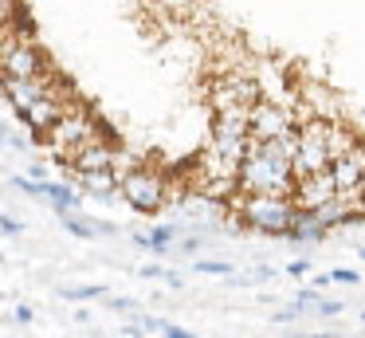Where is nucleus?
Instances as JSON below:
<instances>
[{
	"label": "nucleus",
	"mask_w": 365,
	"mask_h": 338,
	"mask_svg": "<svg viewBox=\"0 0 365 338\" xmlns=\"http://www.w3.org/2000/svg\"><path fill=\"white\" fill-rule=\"evenodd\" d=\"M98 134H106L103 126L95 122V114H91V106L87 102H79L75 99L71 106L59 114V122L51 126L48 134H43V149L51 154V161H59V165H71L75 161V154H79L87 141H95Z\"/></svg>",
	"instance_id": "nucleus-1"
},
{
	"label": "nucleus",
	"mask_w": 365,
	"mask_h": 338,
	"mask_svg": "<svg viewBox=\"0 0 365 338\" xmlns=\"http://www.w3.org/2000/svg\"><path fill=\"white\" fill-rule=\"evenodd\" d=\"M294 189V173L291 165L275 161V157L259 154L255 141L247 138V154L236 169V193H252V197H291Z\"/></svg>",
	"instance_id": "nucleus-2"
},
{
	"label": "nucleus",
	"mask_w": 365,
	"mask_h": 338,
	"mask_svg": "<svg viewBox=\"0 0 365 338\" xmlns=\"http://www.w3.org/2000/svg\"><path fill=\"white\" fill-rule=\"evenodd\" d=\"M228 209L240 217V224L263 236H287V228L294 224L299 209L291 204V197H252V193H236L228 201Z\"/></svg>",
	"instance_id": "nucleus-3"
},
{
	"label": "nucleus",
	"mask_w": 365,
	"mask_h": 338,
	"mask_svg": "<svg viewBox=\"0 0 365 338\" xmlns=\"http://www.w3.org/2000/svg\"><path fill=\"white\" fill-rule=\"evenodd\" d=\"M330 122L326 118H302L299 122V146H294V161H291L294 181L330 169Z\"/></svg>",
	"instance_id": "nucleus-4"
},
{
	"label": "nucleus",
	"mask_w": 365,
	"mask_h": 338,
	"mask_svg": "<svg viewBox=\"0 0 365 338\" xmlns=\"http://www.w3.org/2000/svg\"><path fill=\"white\" fill-rule=\"evenodd\" d=\"M118 197L130 204L134 212H161L169 204V177L158 169H150V165H138V169H130L126 177L118 181Z\"/></svg>",
	"instance_id": "nucleus-5"
},
{
	"label": "nucleus",
	"mask_w": 365,
	"mask_h": 338,
	"mask_svg": "<svg viewBox=\"0 0 365 338\" xmlns=\"http://www.w3.org/2000/svg\"><path fill=\"white\" fill-rule=\"evenodd\" d=\"M43 71H48V63H43L40 47L32 44L28 28H20L12 36V44L0 51V79H36Z\"/></svg>",
	"instance_id": "nucleus-6"
},
{
	"label": "nucleus",
	"mask_w": 365,
	"mask_h": 338,
	"mask_svg": "<svg viewBox=\"0 0 365 338\" xmlns=\"http://www.w3.org/2000/svg\"><path fill=\"white\" fill-rule=\"evenodd\" d=\"M287 130H299V118H294V110L287 102L259 99L247 110V134H252V141H271Z\"/></svg>",
	"instance_id": "nucleus-7"
},
{
	"label": "nucleus",
	"mask_w": 365,
	"mask_h": 338,
	"mask_svg": "<svg viewBox=\"0 0 365 338\" xmlns=\"http://www.w3.org/2000/svg\"><path fill=\"white\" fill-rule=\"evenodd\" d=\"M334 197H338V189H334L330 169L310 173V177H299V181H294V189H291V204L299 212H314V209H322L326 201H334Z\"/></svg>",
	"instance_id": "nucleus-8"
},
{
	"label": "nucleus",
	"mask_w": 365,
	"mask_h": 338,
	"mask_svg": "<svg viewBox=\"0 0 365 338\" xmlns=\"http://www.w3.org/2000/svg\"><path fill=\"white\" fill-rule=\"evenodd\" d=\"M51 75H56V71L48 67L43 75H36V79H0V91H4V99L12 102V110H16V114H24V110H32L36 102L48 94Z\"/></svg>",
	"instance_id": "nucleus-9"
},
{
	"label": "nucleus",
	"mask_w": 365,
	"mask_h": 338,
	"mask_svg": "<svg viewBox=\"0 0 365 338\" xmlns=\"http://www.w3.org/2000/svg\"><path fill=\"white\" fill-rule=\"evenodd\" d=\"M330 177H334V189H338L341 197H357V185H361V177H365V141H357L349 154L334 157Z\"/></svg>",
	"instance_id": "nucleus-10"
},
{
	"label": "nucleus",
	"mask_w": 365,
	"mask_h": 338,
	"mask_svg": "<svg viewBox=\"0 0 365 338\" xmlns=\"http://www.w3.org/2000/svg\"><path fill=\"white\" fill-rule=\"evenodd\" d=\"M114 138L110 134H98L95 141H87V146L75 154V161H71V173H98V169H110V161H114Z\"/></svg>",
	"instance_id": "nucleus-11"
},
{
	"label": "nucleus",
	"mask_w": 365,
	"mask_h": 338,
	"mask_svg": "<svg viewBox=\"0 0 365 338\" xmlns=\"http://www.w3.org/2000/svg\"><path fill=\"white\" fill-rule=\"evenodd\" d=\"M67 106H71V102H59V99H51V94H43V99L36 102L32 110H24V114H20V118H24V126H28V130L36 134V141H40L43 134H48L51 126L59 122V114H63Z\"/></svg>",
	"instance_id": "nucleus-12"
},
{
	"label": "nucleus",
	"mask_w": 365,
	"mask_h": 338,
	"mask_svg": "<svg viewBox=\"0 0 365 338\" xmlns=\"http://www.w3.org/2000/svg\"><path fill=\"white\" fill-rule=\"evenodd\" d=\"M75 181H79V193L95 197V201H114L118 197V177H114L110 169H98V173H75Z\"/></svg>",
	"instance_id": "nucleus-13"
},
{
	"label": "nucleus",
	"mask_w": 365,
	"mask_h": 338,
	"mask_svg": "<svg viewBox=\"0 0 365 338\" xmlns=\"http://www.w3.org/2000/svg\"><path fill=\"white\" fill-rule=\"evenodd\" d=\"M40 201H48L56 212H75L83 201V193L75 185H59V181H43V197Z\"/></svg>",
	"instance_id": "nucleus-14"
},
{
	"label": "nucleus",
	"mask_w": 365,
	"mask_h": 338,
	"mask_svg": "<svg viewBox=\"0 0 365 338\" xmlns=\"http://www.w3.org/2000/svg\"><path fill=\"white\" fill-rule=\"evenodd\" d=\"M145 236H150V252H153V256H165V252H173L177 236H181V224H177V220H165V224H153Z\"/></svg>",
	"instance_id": "nucleus-15"
},
{
	"label": "nucleus",
	"mask_w": 365,
	"mask_h": 338,
	"mask_svg": "<svg viewBox=\"0 0 365 338\" xmlns=\"http://www.w3.org/2000/svg\"><path fill=\"white\" fill-rule=\"evenodd\" d=\"M357 141H361V138H357L346 122H338V118H334V122H330V161H334V157H341V154H349Z\"/></svg>",
	"instance_id": "nucleus-16"
},
{
	"label": "nucleus",
	"mask_w": 365,
	"mask_h": 338,
	"mask_svg": "<svg viewBox=\"0 0 365 338\" xmlns=\"http://www.w3.org/2000/svg\"><path fill=\"white\" fill-rule=\"evenodd\" d=\"M59 220H63V228H67L71 236H79V240H98L95 220H83L79 212H59Z\"/></svg>",
	"instance_id": "nucleus-17"
},
{
	"label": "nucleus",
	"mask_w": 365,
	"mask_h": 338,
	"mask_svg": "<svg viewBox=\"0 0 365 338\" xmlns=\"http://www.w3.org/2000/svg\"><path fill=\"white\" fill-rule=\"evenodd\" d=\"M63 299H71V303H91V299H106V287H103V283H87V287H63Z\"/></svg>",
	"instance_id": "nucleus-18"
},
{
	"label": "nucleus",
	"mask_w": 365,
	"mask_h": 338,
	"mask_svg": "<svg viewBox=\"0 0 365 338\" xmlns=\"http://www.w3.org/2000/svg\"><path fill=\"white\" fill-rule=\"evenodd\" d=\"M192 272H200V275H236V267H232L228 259H197Z\"/></svg>",
	"instance_id": "nucleus-19"
},
{
	"label": "nucleus",
	"mask_w": 365,
	"mask_h": 338,
	"mask_svg": "<svg viewBox=\"0 0 365 338\" xmlns=\"http://www.w3.org/2000/svg\"><path fill=\"white\" fill-rule=\"evenodd\" d=\"M330 283H346V287H354V283H361V275L354 272V267H330Z\"/></svg>",
	"instance_id": "nucleus-20"
},
{
	"label": "nucleus",
	"mask_w": 365,
	"mask_h": 338,
	"mask_svg": "<svg viewBox=\"0 0 365 338\" xmlns=\"http://www.w3.org/2000/svg\"><path fill=\"white\" fill-rule=\"evenodd\" d=\"M314 311L318 314H322V319H334V314H341V311H346V303H338V299H318V307H314Z\"/></svg>",
	"instance_id": "nucleus-21"
},
{
	"label": "nucleus",
	"mask_w": 365,
	"mask_h": 338,
	"mask_svg": "<svg viewBox=\"0 0 365 338\" xmlns=\"http://www.w3.org/2000/svg\"><path fill=\"white\" fill-rule=\"evenodd\" d=\"M200 244H205V232H192V236H185V240H181V248H177V252H181V256H197Z\"/></svg>",
	"instance_id": "nucleus-22"
},
{
	"label": "nucleus",
	"mask_w": 365,
	"mask_h": 338,
	"mask_svg": "<svg viewBox=\"0 0 365 338\" xmlns=\"http://www.w3.org/2000/svg\"><path fill=\"white\" fill-rule=\"evenodd\" d=\"M161 338H197L192 330H185V327H177V322H161Z\"/></svg>",
	"instance_id": "nucleus-23"
},
{
	"label": "nucleus",
	"mask_w": 365,
	"mask_h": 338,
	"mask_svg": "<svg viewBox=\"0 0 365 338\" xmlns=\"http://www.w3.org/2000/svg\"><path fill=\"white\" fill-rule=\"evenodd\" d=\"M20 232H24V224L16 217H0V236H20Z\"/></svg>",
	"instance_id": "nucleus-24"
},
{
	"label": "nucleus",
	"mask_w": 365,
	"mask_h": 338,
	"mask_svg": "<svg viewBox=\"0 0 365 338\" xmlns=\"http://www.w3.org/2000/svg\"><path fill=\"white\" fill-rule=\"evenodd\" d=\"M299 314H307V311H302V307H287V311H275V314H271V322H294V319H299Z\"/></svg>",
	"instance_id": "nucleus-25"
},
{
	"label": "nucleus",
	"mask_w": 365,
	"mask_h": 338,
	"mask_svg": "<svg viewBox=\"0 0 365 338\" xmlns=\"http://www.w3.org/2000/svg\"><path fill=\"white\" fill-rule=\"evenodd\" d=\"M287 275H294V279L310 275V259H291V264H287Z\"/></svg>",
	"instance_id": "nucleus-26"
},
{
	"label": "nucleus",
	"mask_w": 365,
	"mask_h": 338,
	"mask_svg": "<svg viewBox=\"0 0 365 338\" xmlns=\"http://www.w3.org/2000/svg\"><path fill=\"white\" fill-rule=\"evenodd\" d=\"M138 275H142V279H165L169 272H165V267H161V264H145V267H142V272H138Z\"/></svg>",
	"instance_id": "nucleus-27"
},
{
	"label": "nucleus",
	"mask_w": 365,
	"mask_h": 338,
	"mask_svg": "<svg viewBox=\"0 0 365 338\" xmlns=\"http://www.w3.org/2000/svg\"><path fill=\"white\" fill-rule=\"evenodd\" d=\"M12 319H16V322H24V327H28V322L36 319V311H32V307H16V314H12Z\"/></svg>",
	"instance_id": "nucleus-28"
},
{
	"label": "nucleus",
	"mask_w": 365,
	"mask_h": 338,
	"mask_svg": "<svg viewBox=\"0 0 365 338\" xmlns=\"http://www.w3.org/2000/svg\"><path fill=\"white\" fill-rule=\"evenodd\" d=\"M106 307H110V311H134L130 299H106Z\"/></svg>",
	"instance_id": "nucleus-29"
},
{
	"label": "nucleus",
	"mask_w": 365,
	"mask_h": 338,
	"mask_svg": "<svg viewBox=\"0 0 365 338\" xmlns=\"http://www.w3.org/2000/svg\"><path fill=\"white\" fill-rule=\"evenodd\" d=\"M165 283H169V287H173V291H181V287H185V279H181V275H177V272H169V275H165Z\"/></svg>",
	"instance_id": "nucleus-30"
},
{
	"label": "nucleus",
	"mask_w": 365,
	"mask_h": 338,
	"mask_svg": "<svg viewBox=\"0 0 365 338\" xmlns=\"http://www.w3.org/2000/svg\"><path fill=\"white\" fill-rule=\"evenodd\" d=\"M271 275H275V267H255V283H259V279H271Z\"/></svg>",
	"instance_id": "nucleus-31"
},
{
	"label": "nucleus",
	"mask_w": 365,
	"mask_h": 338,
	"mask_svg": "<svg viewBox=\"0 0 365 338\" xmlns=\"http://www.w3.org/2000/svg\"><path fill=\"white\" fill-rule=\"evenodd\" d=\"M357 197H361V204H365V177H361V185H357Z\"/></svg>",
	"instance_id": "nucleus-32"
},
{
	"label": "nucleus",
	"mask_w": 365,
	"mask_h": 338,
	"mask_svg": "<svg viewBox=\"0 0 365 338\" xmlns=\"http://www.w3.org/2000/svg\"><path fill=\"white\" fill-rule=\"evenodd\" d=\"M294 338H326V334H294Z\"/></svg>",
	"instance_id": "nucleus-33"
},
{
	"label": "nucleus",
	"mask_w": 365,
	"mask_h": 338,
	"mask_svg": "<svg viewBox=\"0 0 365 338\" xmlns=\"http://www.w3.org/2000/svg\"><path fill=\"white\" fill-rule=\"evenodd\" d=\"M357 256H361V264H365V244H361V248H357Z\"/></svg>",
	"instance_id": "nucleus-34"
}]
</instances>
